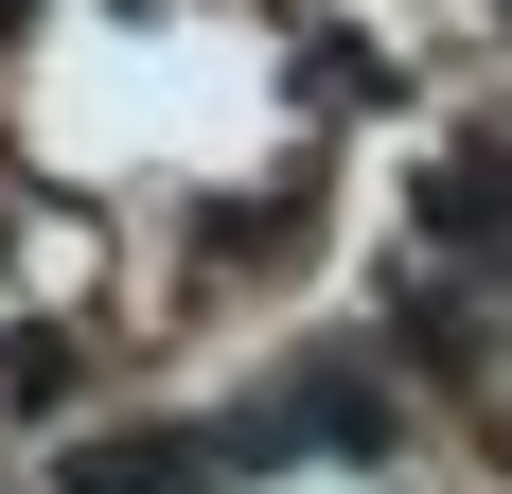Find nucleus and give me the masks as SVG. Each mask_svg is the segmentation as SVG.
Wrapping results in <instances>:
<instances>
[{
  "label": "nucleus",
  "mask_w": 512,
  "mask_h": 494,
  "mask_svg": "<svg viewBox=\"0 0 512 494\" xmlns=\"http://www.w3.org/2000/svg\"><path fill=\"white\" fill-rule=\"evenodd\" d=\"M265 494H389V477H336V459H301V477H265Z\"/></svg>",
  "instance_id": "nucleus-1"
}]
</instances>
